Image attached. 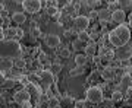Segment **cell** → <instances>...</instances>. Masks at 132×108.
I'll return each instance as SVG.
<instances>
[{"instance_id":"2","label":"cell","mask_w":132,"mask_h":108,"mask_svg":"<svg viewBox=\"0 0 132 108\" xmlns=\"http://www.w3.org/2000/svg\"><path fill=\"white\" fill-rule=\"evenodd\" d=\"M85 99L91 104H100L104 101V95H103V89L98 86H91L87 89L85 92Z\"/></svg>"},{"instance_id":"28","label":"cell","mask_w":132,"mask_h":108,"mask_svg":"<svg viewBox=\"0 0 132 108\" xmlns=\"http://www.w3.org/2000/svg\"><path fill=\"white\" fill-rule=\"evenodd\" d=\"M38 63H40V64H43V66H44V64H47V66H48V63H47V56H46L44 53H41V54L38 56Z\"/></svg>"},{"instance_id":"41","label":"cell","mask_w":132,"mask_h":108,"mask_svg":"<svg viewBox=\"0 0 132 108\" xmlns=\"http://www.w3.org/2000/svg\"><path fill=\"white\" fill-rule=\"evenodd\" d=\"M15 3H24V0H15Z\"/></svg>"},{"instance_id":"21","label":"cell","mask_w":132,"mask_h":108,"mask_svg":"<svg viewBox=\"0 0 132 108\" xmlns=\"http://www.w3.org/2000/svg\"><path fill=\"white\" fill-rule=\"evenodd\" d=\"M112 99H113L114 104H116V102H120V101L123 99L122 92H120V91H113V92H112Z\"/></svg>"},{"instance_id":"4","label":"cell","mask_w":132,"mask_h":108,"mask_svg":"<svg viewBox=\"0 0 132 108\" xmlns=\"http://www.w3.org/2000/svg\"><path fill=\"white\" fill-rule=\"evenodd\" d=\"M41 6H43L41 0H24V3H22L24 10L28 12V13H31V15L38 13L41 10Z\"/></svg>"},{"instance_id":"18","label":"cell","mask_w":132,"mask_h":108,"mask_svg":"<svg viewBox=\"0 0 132 108\" xmlns=\"http://www.w3.org/2000/svg\"><path fill=\"white\" fill-rule=\"evenodd\" d=\"M75 10L76 7L73 5H71V3H68V5L63 6V13L66 15V16H71V15H75Z\"/></svg>"},{"instance_id":"30","label":"cell","mask_w":132,"mask_h":108,"mask_svg":"<svg viewBox=\"0 0 132 108\" xmlns=\"http://www.w3.org/2000/svg\"><path fill=\"white\" fill-rule=\"evenodd\" d=\"M28 80L29 82H38V80H41V77L35 73H31V75H28Z\"/></svg>"},{"instance_id":"34","label":"cell","mask_w":132,"mask_h":108,"mask_svg":"<svg viewBox=\"0 0 132 108\" xmlns=\"http://www.w3.org/2000/svg\"><path fill=\"white\" fill-rule=\"evenodd\" d=\"M88 18L90 19H98V10H90Z\"/></svg>"},{"instance_id":"16","label":"cell","mask_w":132,"mask_h":108,"mask_svg":"<svg viewBox=\"0 0 132 108\" xmlns=\"http://www.w3.org/2000/svg\"><path fill=\"white\" fill-rule=\"evenodd\" d=\"M109 18L112 19V13L109 15V9L98 10V19L101 21V22H109Z\"/></svg>"},{"instance_id":"39","label":"cell","mask_w":132,"mask_h":108,"mask_svg":"<svg viewBox=\"0 0 132 108\" xmlns=\"http://www.w3.org/2000/svg\"><path fill=\"white\" fill-rule=\"evenodd\" d=\"M100 61H101V58H100L98 56H94V63H95V64H98Z\"/></svg>"},{"instance_id":"6","label":"cell","mask_w":132,"mask_h":108,"mask_svg":"<svg viewBox=\"0 0 132 108\" xmlns=\"http://www.w3.org/2000/svg\"><path fill=\"white\" fill-rule=\"evenodd\" d=\"M29 99H31V95H29L28 91H18V92H15L13 94V101L16 104H19V105H24V104L29 102Z\"/></svg>"},{"instance_id":"19","label":"cell","mask_w":132,"mask_h":108,"mask_svg":"<svg viewBox=\"0 0 132 108\" xmlns=\"http://www.w3.org/2000/svg\"><path fill=\"white\" fill-rule=\"evenodd\" d=\"M2 85H3V89H10V88H13L15 85H16V80L7 77V79L2 80Z\"/></svg>"},{"instance_id":"25","label":"cell","mask_w":132,"mask_h":108,"mask_svg":"<svg viewBox=\"0 0 132 108\" xmlns=\"http://www.w3.org/2000/svg\"><path fill=\"white\" fill-rule=\"evenodd\" d=\"M25 60L22 57H18V58H15V67H18V69H24L25 67Z\"/></svg>"},{"instance_id":"20","label":"cell","mask_w":132,"mask_h":108,"mask_svg":"<svg viewBox=\"0 0 132 108\" xmlns=\"http://www.w3.org/2000/svg\"><path fill=\"white\" fill-rule=\"evenodd\" d=\"M5 32H6L7 40H13L15 37H18V29H16V28H7Z\"/></svg>"},{"instance_id":"40","label":"cell","mask_w":132,"mask_h":108,"mask_svg":"<svg viewBox=\"0 0 132 108\" xmlns=\"http://www.w3.org/2000/svg\"><path fill=\"white\" fill-rule=\"evenodd\" d=\"M24 35V31L22 29H18V37H22Z\"/></svg>"},{"instance_id":"26","label":"cell","mask_w":132,"mask_h":108,"mask_svg":"<svg viewBox=\"0 0 132 108\" xmlns=\"http://www.w3.org/2000/svg\"><path fill=\"white\" fill-rule=\"evenodd\" d=\"M82 72H84V69H82V67H78V66H76L75 69H72V70L69 72V75H71L72 77H75V76H79V75H82Z\"/></svg>"},{"instance_id":"15","label":"cell","mask_w":132,"mask_h":108,"mask_svg":"<svg viewBox=\"0 0 132 108\" xmlns=\"http://www.w3.org/2000/svg\"><path fill=\"white\" fill-rule=\"evenodd\" d=\"M78 40L82 41L84 44H88L91 41V35L90 32H87V31H82V32H78Z\"/></svg>"},{"instance_id":"27","label":"cell","mask_w":132,"mask_h":108,"mask_svg":"<svg viewBox=\"0 0 132 108\" xmlns=\"http://www.w3.org/2000/svg\"><path fill=\"white\" fill-rule=\"evenodd\" d=\"M85 3H87V6H88L91 10H93L94 7H97V6L100 5V0H85Z\"/></svg>"},{"instance_id":"17","label":"cell","mask_w":132,"mask_h":108,"mask_svg":"<svg viewBox=\"0 0 132 108\" xmlns=\"http://www.w3.org/2000/svg\"><path fill=\"white\" fill-rule=\"evenodd\" d=\"M119 9L126 10V9H132V0H118Z\"/></svg>"},{"instance_id":"32","label":"cell","mask_w":132,"mask_h":108,"mask_svg":"<svg viewBox=\"0 0 132 108\" xmlns=\"http://www.w3.org/2000/svg\"><path fill=\"white\" fill-rule=\"evenodd\" d=\"M82 44H84V42L79 41L78 38H76V40H73V42H72V45H73V50H79V47L82 45Z\"/></svg>"},{"instance_id":"37","label":"cell","mask_w":132,"mask_h":108,"mask_svg":"<svg viewBox=\"0 0 132 108\" xmlns=\"http://www.w3.org/2000/svg\"><path fill=\"white\" fill-rule=\"evenodd\" d=\"M95 77H97V72H93V75L88 76V80H90V82H93V80H94Z\"/></svg>"},{"instance_id":"14","label":"cell","mask_w":132,"mask_h":108,"mask_svg":"<svg viewBox=\"0 0 132 108\" xmlns=\"http://www.w3.org/2000/svg\"><path fill=\"white\" fill-rule=\"evenodd\" d=\"M87 63H88V57L85 56L84 53H78L75 56V64L78 67H84Z\"/></svg>"},{"instance_id":"12","label":"cell","mask_w":132,"mask_h":108,"mask_svg":"<svg viewBox=\"0 0 132 108\" xmlns=\"http://www.w3.org/2000/svg\"><path fill=\"white\" fill-rule=\"evenodd\" d=\"M40 77H41V82L46 85V86H50V85L54 82V75L52 73V70H44L41 75H40Z\"/></svg>"},{"instance_id":"10","label":"cell","mask_w":132,"mask_h":108,"mask_svg":"<svg viewBox=\"0 0 132 108\" xmlns=\"http://www.w3.org/2000/svg\"><path fill=\"white\" fill-rule=\"evenodd\" d=\"M125 19H126V13H125V10L116 9L114 12H112V21H113L114 24L122 25L123 22H125Z\"/></svg>"},{"instance_id":"38","label":"cell","mask_w":132,"mask_h":108,"mask_svg":"<svg viewBox=\"0 0 132 108\" xmlns=\"http://www.w3.org/2000/svg\"><path fill=\"white\" fill-rule=\"evenodd\" d=\"M90 35H91V38H93V40H95V38L98 37V32H95V31H94V32H90Z\"/></svg>"},{"instance_id":"8","label":"cell","mask_w":132,"mask_h":108,"mask_svg":"<svg viewBox=\"0 0 132 108\" xmlns=\"http://www.w3.org/2000/svg\"><path fill=\"white\" fill-rule=\"evenodd\" d=\"M100 75H101L103 80L110 82V80L114 79V76H116V70H114V67H112V66H106V67H103V70H101Z\"/></svg>"},{"instance_id":"9","label":"cell","mask_w":132,"mask_h":108,"mask_svg":"<svg viewBox=\"0 0 132 108\" xmlns=\"http://www.w3.org/2000/svg\"><path fill=\"white\" fill-rule=\"evenodd\" d=\"M46 45L48 48H57L60 45V38H59V35H56V34H48L47 37H46Z\"/></svg>"},{"instance_id":"1","label":"cell","mask_w":132,"mask_h":108,"mask_svg":"<svg viewBox=\"0 0 132 108\" xmlns=\"http://www.w3.org/2000/svg\"><path fill=\"white\" fill-rule=\"evenodd\" d=\"M109 41L114 48H119L122 45H126L131 41V28L126 25H118L113 31L109 32Z\"/></svg>"},{"instance_id":"5","label":"cell","mask_w":132,"mask_h":108,"mask_svg":"<svg viewBox=\"0 0 132 108\" xmlns=\"http://www.w3.org/2000/svg\"><path fill=\"white\" fill-rule=\"evenodd\" d=\"M114 56H116L118 60H122V61L129 60V58L132 57V47L129 45V44H126V45H122V47L116 48Z\"/></svg>"},{"instance_id":"13","label":"cell","mask_w":132,"mask_h":108,"mask_svg":"<svg viewBox=\"0 0 132 108\" xmlns=\"http://www.w3.org/2000/svg\"><path fill=\"white\" fill-rule=\"evenodd\" d=\"M12 22H15L16 25H22L27 22V15L24 12H15L12 15Z\"/></svg>"},{"instance_id":"23","label":"cell","mask_w":132,"mask_h":108,"mask_svg":"<svg viewBox=\"0 0 132 108\" xmlns=\"http://www.w3.org/2000/svg\"><path fill=\"white\" fill-rule=\"evenodd\" d=\"M50 67H52L50 70H52L53 75H59V73L62 72V64H60V63H54V64H52Z\"/></svg>"},{"instance_id":"11","label":"cell","mask_w":132,"mask_h":108,"mask_svg":"<svg viewBox=\"0 0 132 108\" xmlns=\"http://www.w3.org/2000/svg\"><path fill=\"white\" fill-rule=\"evenodd\" d=\"M97 53V42L95 41H90L88 44H85L84 47V54L87 57H94Z\"/></svg>"},{"instance_id":"44","label":"cell","mask_w":132,"mask_h":108,"mask_svg":"<svg viewBox=\"0 0 132 108\" xmlns=\"http://www.w3.org/2000/svg\"><path fill=\"white\" fill-rule=\"evenodd\" d=\"M131 10H132V9H131Z\"/></svg>"},{"instance_id":"24","label":"cell","mask_w":132,"mask_h":108,"mask_svg":"<svg viewBox=\"0 0 132 108\" xmlns=\"http://www.w3.org/2000/svg\"><path fill=\"white\" fill-rule=\"evenodd\" d=\"M47 13L50 16H59V9H57V6H48L47 7Z\"/></svg>"},{"instance_id":"33","label":"cell","mask_w":132,"mask_h":108,"mask_svg":"<svg viewBox=\"0 0 132 108\" xmlns=\"http://www.w3.org/2000/svg\"><path fill=\"white\" fill-rule=\"evenodd\" d=\"M85 102H87V99H85V101L79 99V101H76L75 102V107L73 108H85Z\"/></svg>"},{"instance_id":"42","label":"cell","mask_w":132,"mask_h":108,"mask_svg":"<svg viewBox=\"0 0 132 108\" xmlns=\"http://www.w3.org/2000/svg\"><path fill=\"white\" fill-rule=\"evenodd\" d=\"M129 28L132 29V16H131V22H129Z\"/></svg>"},{"instance_id":"3","label":"cell","mask_w":132,"mask_h":108,"mask_svg":"<svg viewBox=\"0 0 132 108\" xmlns=\"http://www.w3.org/2000/svg\"><path fill=\"white\" fill-rule=\"evenodd\" d=\"M88 26H90V18L88 16H84V15L75 16V19H73V29H75L76 32L87 31Z\"/></svg>"},{"instance_id":"22","label":"cell","mask_w":132,"mask_h":108,"mask_svg":"<svg viewBox=\"0 0 132 108\" xmlns=\"http://www.w3.org/2000/svg\"><path fill=\"white\" fill-rule=\"evenodd\" d=\"M60 101L56 98V96H52V98L48 99V107L50 108H59V105H60Z\"/></svg>"},{"instance_id":"43","label":"cell","mask_w":132,"mask_h":108,"mask_svg":"<svg viewBox=\"0 0 132 108\" xmlns=\"http://www.w3.org/2000/svg\"><path fill=\"white\" fill-rule=\"evenodd\" d=\"M85 108H87V107H85Z\"/></svg>"},{"instance_id":"29","label":"cell","mask_w":132,"mask_h":108,"mask_svg":"<svg viewBox=\"0 0 132 108\" xmlns=\"http://www.w3.org/2000/svg\"><path fill=\"white\" fill-rule=\"evenodd\" d=\"M131 80H132V76L131 75H129V73H125V75H123L122 76V83L123 85H129V83H131Z\"/></svg>"},{"instance_id":"7","label":"cell","mask_w":132,"mask_h":108,"mask_svg":"<svg viewBox=\"0 0 132 108\" xmlns=\"http://www.w3.org/2000/svg\"><path fill=\"white\" fill-rule=\"evenodd\" d=\"M13 67H15V60L12 57H2V60H0V69H2L3 73L12 70Z\"/></svg>"},{"instance_id":"31","label":"cell","mask_w":132,"mask_h":108,"mask_svg":"<svg viewBox=\"0 0 132 108\" xmlns=\"http://www.w3.org/2000/svg\"><path fill=\"white\" fill-rule=\"evenodd\" d=\"M113 99H112V98H110V99H104V101H103V107L104 108H112V107H113Z\"/></svg>"},{"instance_id":"36","label":"cell","mask_w":132,"mask_h":108,"mask_svg":"<svg viewBox=\"0 0 132 108\" xmlns=\"http://www.w3.org/2000/svg\"><path fill=\"white\" fill-rule=\"evenodd\" d=\"M60 54H62V57H68L69 56V50H66V48H63L60 51Z\"/></svg>"},{"instance_id":"35","label":"cell","mask_w":132,"mask_h":108,"mask_svg":"<svg viewBox=\"0 0 132 108\" xmlns=\"http://www.w3.org/2000/svg\"><path fill=\"white\" fill-rule=\"evenodd\" d=\"M31 31H32V34H34V37H40V29L38 28H34V29H31Z\"/></svg>"}]
</instances>
